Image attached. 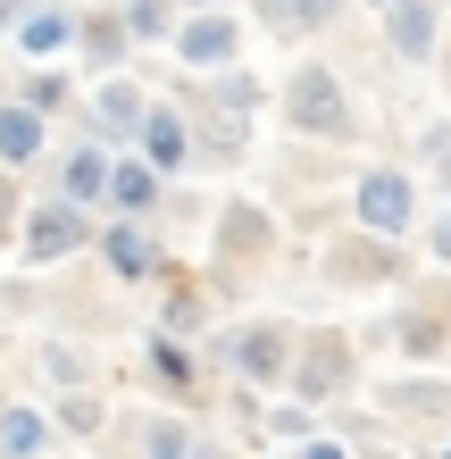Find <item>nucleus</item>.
I'll return each instance as SVG.
<instances>
[{
    "label": "nucleus",
    "mask_w": 451,
    "mask_h": 459,
    "mask_svg": "<svg viewBox=\"0 0 451 459\" xmlns=\"http://www.w3.org/2000/svg\"><path fill=\"white\" fill-rule=\"evenodd\" d=\"M351 342H360V359L385 351V359H402V368H443L451 359V267H435L427 284H402V301L377 309Z\"/></svg>",
    "instance_id": "f257e3e1"
},
{
    "label": "nucleus",
    "mask_w": 451,
    "mask_h": 459,
    "mask_svg": "<svg viewBox=\"0 0 451 459\" xmlns=\"http://www.w3.org/2000/svg\"><path fill=\"white\" fill-rule=\"evenodd\" d=\"M268 109L284 117V134H301V143H360V126H368L360 84L334 59H293L284 84H268Z\"/></svg>",
    "instance_id": "f03ea898"
},
{
    "label": "nucleus",
    "mask_w": 451,
    "mask_h": 459,
    "mask_svg": "<svg viewBox=\"0 0 451 459\" xmlns=\"http://www.w3.org/2000/svg\"><path fill=\"white\" fill-rule=\"evenodd\" d=\"M284 251V226H276V209L268 201H251V193H234L209 209V301H243V276L251 267H268Z\"/></svg>",
    "instance_id": "7ed1b4c3"
},
{
    "label": "nucleus",
    "mask_w": 451,
    "mask_h": 459,
    "mask_svg": "<svg viewBox=\"0 0 451 459\" xmlns=\"http://www.w3.org/2000/svg\"><path fill=\"white\" fill-rule=\"evenodd\" d=\"M284 359H293V317H226V326L201 334V376L218 385H259V393H284Z\"/></svg>",
    "instance_id": "20e7f679"
},
{
    "label": "nucleus",
    "mask_w": 451,
    "mask_h": 459,
    "mask_svg": "<svg viewBox=\"0 0 451 459\" xmlns=\"http://www.w3.org/2000/svg\"><path fill=\"white\" fill-rule=\"evenodd\" d=\"M418 218H427V201H418V176L402 168V159L351 168V184H343V226L385 234V242H418Z\"/></svg>",
    "instance_id": "39448f33"
},
{
    "label": "nucleus",
    "mask_w": 451,
    "mask_h": 459,
    "mask_svg": "<svg viewBox=\"0 0 451 459\" xmlns=\"http://www.w3.org/2000/svg\"><path fill=\"white\" fill-rule=\"evenodd\" d=\"M410 276H418V242H385L360 226H334L326 251H317V284L334 292H402Z\"/></svg>",
    "instance_id": "423d86ee"
},
{
    "label": "nucleus",
    "mask_w": 451,
    "mask_h": 459,
    "mask_svg": "<svg viewBox=\"0 0 451 459\" xmlns=\"http://www.w3.org/2000/svg\"><path fill=\"white\" fill-rule=\"evenodd\" d=\"M284 393L326 410V401L360 393V342L351 326H293V359H284Z\"/></svg>",
    "instance_id": "0eeeda50"
},
{
    "label": "nucleus",
    "mask_w": 451,
    "mask_h": 459,
    "mask_svg": "<svg viewBox=\"0 0 451 459\" xmlns=\"http://www.w3.org/2000/svg\"><path fill=\"white\" fill-rule=\"evenodd\" d=\"M402 443H443L451 435V376L443 368H393L377 376V401H368Z\"/></svg>",
    "instance_id": "6e6552de"
},
{
    "label": "nucleus",
    "mask_w": 451,
    "mask_h": 459,
    "mask_svg": "<svg viewBox=\"0 0 451 459\" xmlns=\"http://www.w3.org/2000/svg\"><path fill=\"white\" fill-rule=\"evenodd\" d=\"M9 242H17V259L34 267V276H42V267H67V259L92 251V209H75V201H59V193L34 184V193L17 201V234Z\"/></svg>",
    "instance_id": "1a4fd4ad"
},
{
    "label": "nucleus",
    "mask_w": 451,
    "mask_h": 459,
    "mask_svg": "<svg viewBox=\"0 0 451 459\" xmlns=\"http://www.w3.org/2000/svg\"><path fill=\"white\" fill-rule=\"evenodd\" d=\"M92 259L109 267V284H126V292H151V284L176 267L168 234H159L151 218H109V209L92 218Z\"/></svg>",
    "instance_id": "9d476101"
},
{
    "label": "nucleus",
    "mask_w": 451,
    "mask_h": 459,
    "mask_svg": "<svg viewBox=\"0 0 451 459\" xmlns=\"http://www.w3.org/2000/svg\"><path fill=\"white\" fill-rule=\"evenodd\" d=\"M168 92L184 100V126H193V176H218V168H243V159H251V126H259V117L218 109L193 75H168Z\"/></svg>",
    "instance_id": "9b49d317"
},
{
    "label": "nucleus",
    "mask_w": 451,
    "mask_h": 459,
    "mask_svg": "<svg viewBox=\"0 0 451 459\" xmlns=\"http://www.w3.org/2000/svg\"><path fill=\"white\" fill-rule=\"evenodd\" d=\"M243 42H251V25L234 17V9H184L176 34L159 42V50L176 59V75H209V67H234V59H243Z\"/></svg>",
    "instance_id": "f8f14e48"
},
{
    "label": "nucleus",
    "mask_w": 451,
    "mask_h": 459,
    "mask_svg": "<svg viewBox=\"0 0 451 459\" xmlns=\"http://www.w3.org/2000/svg\"><path fill=\"white\" fill-rule=\"evenodd\" d=\"M109 159H117V143H100V134L75 126V143H67V151H50L25 184H42V193H59V201H75V209H92V218H100V193H109Z\"/></svg>",
    "instance_id": "ddd939ff"
},
{
    "label": "nucleus",
    "mask_w": 451,
    "mask_h": 459,
    "mask_svg": "<svg viewBox=\"0 0 451 459\" xmlns=\"http://www.w3.org/2000/svg\"><path fill=\"white\" fill-rule=\"evenodd\" d=\"M143 100H151V84L143 75H126V67H109V75H92L84 92H75V117L67 126H84V134H100V143H134V126H143Z\"/></svg>",
    "instance_id": "4468645a"
},
{
    "label": "nucleus",
    "mask_w": 451,
    "mask_h": 459,
    "mask_svg": "<svg viewBox=\"0 0 451 459\" xmlns=\"http://www.w3.org/2000/svg\"><path fill=\"white\" fill-rule=\"evenodd\" d=\"M443 34H451L443 0H385V9H377V42H385L393 67H435Z\"/></svg>",
    "instance_id": "2eb2a0df"
},
{
    "label": "nucleus",
    "mask_w": 451,
    "mask_h": 459,
    "mask_svg": "<svg viewBox=\"0 0 451 459\" xmlns=\"http://www.w3.org/2000/svg\"><path fill=\"white\" fill-rule=\"evenodd\" d=\"M134 376H143L159 401H176V410H184V401H201V385H209V376H201V342L193 334H168V326H151L134 342Z\"/></svg>",
    "instance_id": "dca6fc26"
},
{
    "label": "nucleus",
    "mask_w": 451,
    "mask_h": 459,
    "mask_svg": "<svg viewBox=\"0 0 451 459\" xmlns=\"http://www.w3.org/2000/svg\"><path fill=\"white\" fill-rule=\"evenodd\" d=\"M134 159H151L159 176H193V126H184V100L176 92H159V100H143V126H134V143H126Z\"/></svg>",
    "instance_id": "f3484780"
},
{
    "label": "nucleus",
    "mask_w": 451,
    "mask_h": 459,
    "mask_svg": "<svg viewBox=\"0 0 451 459\" xmlns=\"http://www.w3.org/2000/svg\"><path fill=\"white\" fill-rule=\"evenodd\" d=\"M343 9H351V0H243V25H259L268 42L309 50V42H326L343 25Z\"/></svg>",
    "instance_id": "a211bd4d"
},
{
    "label": "nucleus",
    "mask_w": 451,
    "mask_h": 459,
    "mask_svg": "<svg viewBox=\"0 0 451 459\" xmlns=\"http://www.w3.org/2000/svg\"><path fill=\"white\" fill-rule=\"evenodd\" d=\"M159 292V309H151V326H168V334H209V326H218V301H209V284L201 276H184V267H168V276H159L151 284Z\"/></svg>",
    "instance_id": "6ab92c4d"
},
{
    "label": "nucleus",
    "mask_w": 451,
    "mask_h": 459,
    "mask_svg": "<svg viewBox=\"0 0 451 459\" xmlns=\"http://www.w3.org/2000/svg\"><path fill=\"white\" fill-rule=\"evenodd\" d=\"M67 59H84V75H109V67H126L134 59V34L117 25V9H75V42H67Z\"/></svg>",
    "instance_id": "aec40b11"
},
{
    "label": "nucleus",
    "mask_w": 451,
    "mask_h": 459,
    "mask_svg": "<svg viewBox=\"0 0 451 459\" xmlns=\"http://www.w3.org/2000/svg\"><path fill=\"white\" fill-rule=\"evenodd\" d=\"M9 42H17V59L34 67V59H67V42H75V9L67 0H34L17 25H9Z\"/></svg>",
    "instance_id": "412c9836"
},
{
    "label": "nucleus",
    "mask_w": 451,
    "mask_h": 459,
    "mask_svg": "<svg viewBox=\"0 0 451 459\" xmlns=\"http://www.w3.org/2000/svg\"><path fill=\"white\" fill-rule=\"evenodd\" d=\"M50 134H59V126L34 117L25 100H0V168H9V176H34L42 159H50Z\"/></svg>",
    "instance_id": "4be33fe9"
},
{
    "label": "nucleus",
    "mask_w": 451,
    "mask_h": 459,
    "mask_svg": "<svg viewBox=\"0 0 451 459\" xmlns=\"http://www.w3.org/2000/svg\"><path fill=\"white\" fill-rule=\"evenodd\" d=\"M159 193H168V176H159L151 159L117 151V159H109V193H100V209H109V218H151Z\"/></svg>",
    "instance_id": "5701e85b"
},
{
    "label": "nucleus",
    "mask_w": 451,
    "mask_h": 459,
    "mask_svg": "<svg viewBox=\"0 0 451 459\" xmlns=\"http://www.w3.org/2000/svg\"><path fill=\"white\" fill-rule=\"evenodd\" d=\"M75 92H84V84H75L59 59H34V67L17 75V92H9V100H25V109L50 117V126H67V117H75Z\"/></svg>",
    "instance_id": "b1692460"
},
{
    "label": "nucleus",
    "mask_w": 451,
    "mask_h": 459,
    "mask_svg": "<svg viewBox=\"0 0 451 459\" xmlns=\"http://www.w3.org/2000/svg\"><path fill=\"white\" fill-rule=\"evenodd\" d=\"M50 410H34V401L0 393V459H50Z\"/></svg>",
    "instance_id": "393cba45"
},
{
    "label": "nucleus",
    "mask_w": 451,
    "mask_h": 459,
    "mask_svg": "<svg viewBox=\"0 0 451 459\" xmlns=\"http://www.w3.org/2000/svg\"><path fill=\"white\" fill-rule=\"evenodd\" d=\"M193 84L218 100V109H234V117H259V109H268V75L243 67V59H234V67H209V75H193Z\"/></svg>",
    "instance_id": "a878e982"
},
{
    "label": "nucleus",
    "mask_w": 451,
    "mask_h": 459,
    "mask_svg": "<svg viewBox=\"0 0 451 459\" xmlns=\"http://www.w3.org/2000/svg\"><path fill=\"white\" fill-rule=\"evenodd\" d=\"M100 426H109V401H100V385H67L59 401H50V435H59V443H92Z\"/></svg>",
    "instance_id": "bb28decb"
},
{
    "label": "nucleus",
    "mask_w": 451,
    "mask_h": 459,
    "mask_svg": "<svg viewBox=\"0 0 451 459\" xmlns=\"http://www.w3.org/2000/svg\"><path fill=\"white\" fill-rule=\"evenodd\" d=\"M34 368H42V385H59V393H67V385H92V376H100V368H92V351L75 342V334H42V342H34Z\"/></svg>",
    "instance_id": "cd10ccee"
},
{
    "label": "nucleus",
    "mask_w": 451,
    "mask_h": 459,
    "mask_svg": "<svg viewBox=\"0 0 451 459\" xmlns=\"http://www.w3.org/2000/svg\"><path fill=\"white\" fill-rule=\"evenodd\" d=\"M176 17H184V0H117V25L134 34V50H159L176 34Z\"/></svg>",
    "instance_id": "c85d7f7f"
},
{
    "label": "nucleus",
    "mask_w": 451,
    "mask_h": 459,
    "mask_svg": "<svg viewBox=\"0 0 451 459\" xmlns=\"http://www.w3.org/2000/svg\"><path fill=\"white\" fill-rule=\"evenodd\" d=\"M317 426H326V418H317L309 401H293V393H268V410H259V443H309Z\"/></svg>",
    "instance_id": "c756f323"
},
{
    "label": "nucleus",
    "mask_w": 451,
    "mask_h": 459,
    "mask_svg": "<svg viewBox=\"0 0 451 459\" xmlns=\"http://www.w3.org/2000/svg\"><path fill=\"white\" fill-rule=\"evenodd\" d=\"M218 410H226V426L243 443H259V410H268V393L259 385H234V376H218Z\"/></svg>",
    "instance_id": "7c9ffc66"
},
{
    "label": "nucleus",
    "mask_w": 451,
    "mask_h": 459,
    "mask_svg": "<svg viewBox=\"0 0 451 459\" xmlns=\"http://www.w3.org/2000/svg\"><path fill=\"white\" fill-rule=\"evenodd\" d=\"M418 251H427V267H451V201L418 218Z\"/></svg>",
    "instance_id": "2f4dec72"
},
{
    "label": "nucleus",
    "mask_w": 451,
    "mask_h": 459,
    "mask_svg": "<svg viewBox=\"0 0 451 459\" xmlns=\"http://www.w3.org/2000/svg\"><path fill=\"white\" fill-rule=\"evenodd\" d=\"M0 309H9V317H42L50 292H42L34 276H0Z\"/></svg>",
    "instance_id": "473e14b6"
},
{
    "label": "nucleus",
    "mask_w": 451,
    "mask_h": 459,
    "mask_svg": "<svg viewBox=\"0 0 451 459\" xmlns=\"http://www.w3.org/2000/svg\"><path fill=\"white\" fill-rule=\"evenodd\" d=\"M443 143H451V109H443V117H427V126L410 134V159H418V176H427L435 159H443Z\"/></svg>",
    "instance_id": "72a5a7b5"
},
{
    "label": "nucleus",
    "mask_w": 451,
    "mask_h": 459,
    "mask_svg": "<svg viewBox=\"0 0 451 459\" xmlns=\"http://www.w3.org/2000/svg\"><path fill=\"white\" fill-rule=\"evenodd\" d=\"M268 459H351V443H334L326 426H317L309 443H268Z\"/></svg>",
    "instance_id": "f704fd0d"
},
{
    "label": "nucleus",
    "mask_w": 451,
    "mask_h": 459,
    "mask_svg": "<svg viewBox=\"0 0 451 459\" xmlns=\"http://www.w3.org/2000/svg\"><path fill=\"white\" fill-rule=\"evenodd\" d=\"M17 201H25V176H9V168H0V242L17 234Z\"/></svg>",
    "instance_id": "c9c22d12"
},
{
    "label": "nucleus",
    "mask_w": 451,
    "mask_h": 459,
    "mask_svg": "<svg viewBox=\"0 0 451 459\" xmlns=\"http://www.w3.org/2000/svg\"><path fill=\"white\" fill-rule=\"evenodd\" d=\"M184 459H243V451H234V443H218L209 426H193V451H184Z\"/></svg>",
    "instance_id": "e433bc0d"
},
{
    "label": "nucleus",
    "mask_w": 451,
    "mask_h": 459,
    "mask_svg": "<svg viewBox=\"0 0 451 459\" xmlns=\"http://www.w3.org/2000/svg\"><path fill=\"white\" fill-rule=\"evenodd\" d=\"M351 459H410V451L393 443V435H377V443H351Z\"/></svg>",
    "instance_id": "4c0bfd02"
},
{
    "label": "nucleus",
    "mask_w": 451,
    "mask_h": 459,
    "mask_svg": "<svg viewBox=\"0 0 451 459\" xmlns=\"http://www.w3.org/2000/svg\"><path fill=\"white\" fill-rule=\"evenodd\" d=\"M427 176H435V193L451 201V143H443V159H435V168H427Z\"/></svg>",
    "instance_id": "58836bf2"
},
{
    "label": "nucleus",
    "mask_w": 451,
    "mask_h": 459,
    "mask_svg": "<svg viewBox=\"0 0 451 459\" xmlns=\"http://www.w3.org/2000/svg\"><path fill=\"white\" fill-rule=\"evenodd\" d=\"M410 459H451V435L443 443H410Z\"/></svg>",
    "instance_id": "ea45409f"
},
{
    "label": "nucleus",
    "mask_w": 451,
    "mask_h": 459,
    "mask_svg": "<svg viewBox=\"0 0 451 459\" xmlns=\"http://www.w3.org/2000/svg\"><path fill=\"white\" fill-rule=\"evenodd\" d=\"M25 9H34V0H0V34H9V25H17Z\"/></svg>",
    "instance_id": "a19ab883"
},
{
    "label": "nucleus",
    "mask_w": 451,
    "mask_h": 459,
    "mask_svg": "<svg viewBox=\"0 0 451 459\" xmlns=\"http://www.w3.org/2000/svg\"><path fill=\"white\" fill-rule=\"evenodd\" d=\"M435 75H443V92H451V34H443V50H435Z\"/></svg>",
    "instance_id": "79ce46f5"
},
{
    "label": "nucleus",
    "mask_w": 451,
    "mask_h": 459,
    "mask_svg": "<svg viewBox=\"0 0 451 459\" xmlns=\"http://www.w3.org/2000/svg\"><path fill=\"white\" fill-rule=\"evenodd\" d=\"M184 9H243V0H184Z\"/></svg>",
    "instance_id": "37998d69"
},
{
    "label": "nucleus",
    "mask_w": 451,
    "mask_h": 459,
    "mask_svg": "<svg viewBox=\"0 0 451 459\" xmlns=\"http://www.w3.org/2000/svg\"><path fill=\"white\" fill-rule=\"evenodd\" d=\"M368 9H385V0H368Z\"/></svg>",
    "instance_id": "c03bdc74"
},
{
    "label": "nucleus",
    "mask_w": 451,
    "mask_h": 459,
    "mask_svg": "<svg viewBox=\"0 0 451 459\" xmlns=\"http://www.w3.org/2000/svg\"><path fill=\"white\" fill-rule=\"evenodd\" d=\"M0 100H9V84H0Z\"/></svg>",
    "instance_id": "a18cd8bd"
}]
</instances>
